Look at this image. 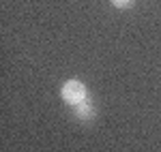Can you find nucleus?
<instances>
[{"instance_id": "f257e3e1", "label": "nucleus", "mask_w": 161, "mask_h": 152, "mask_svg": "<svg viewBox=\"0 0 161 152\" xmlns=\"http://www.w3.org/2000/svg\"><path fill=\"white\" fill-rule=\"evenodd\" d=\"M60 94H62V101L69 103V105H77V103H82V101L88 99L86 86H84L82 81H75V79H69V81L62 86Z\"/></svg>"}, {"instance_id": "f03ea898", "label": "nucleus", "mask_w": 161, "mask_h": 152, "mask_svg": "<svg viewBox=\"0 0 161 152\" xmlns=\"http://www.w3.org/2000/svg\"><path fill=\"white\" fill-rule=\"evenodd\" d=\"M75 107V116L77 118H82V120H90L92 116H95V107H92V103L88 101H82V103H77V105H73Z\"/></svg>"}, {"instance_id": "7ed1b4c3", "label": "nucleus", "mask_w": 161, "mask_h": 152, "mask_svg": "<svg viewBox=\"0 0 161 152\" xmlns=\"http://www.w3.org/2000/svg\"><path fill=\"white\" fill-rule=\"evenodd\" d=\"M133 2L136 0H112V4L118 9H129V7H133Z\"/></svg>"}]
</instances>
